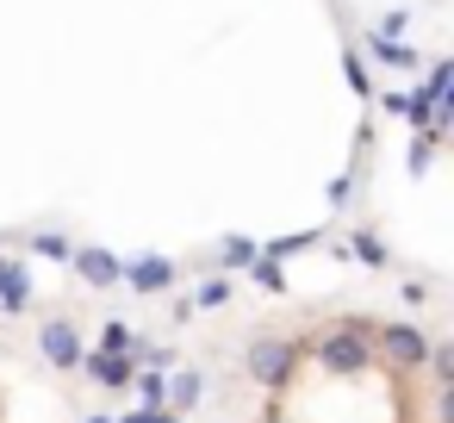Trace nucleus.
I'll return each mask as SVG.
<instances>
[{"label":"nucleus","instance_id":"nucleus-1","mask_svg":"<svg viewBox=\"0 0 454 423\" xmlns=\"http://www.w3.org/2000/svg\"><path fill=\"white\" fill-rule=\"evenodd\" d=\"M293 361H299V349H293V342H255V349H249V373H255L262 386H286Z\"/></svg>","mask_w":454,"mask_h":423},{"label":"nucleus","instance_id":"nucleus-2","mask_svg":"<svg viewBox=\"0 0 454 423\" xmlns=\"http://www.w3.org/2000/svg\"><path fill=\"white\" fill-rule=\"evenodd\" d=\"M317 355H324V367H330V373H361V367H367V342H361L355 330L324 336V349H317Z\"/></svg>","mask_w":454,"mask_h":423},{"label":"nucleus","instance_id":"nucleus-3","mask_svg":"<svg viewBox=\"0 0 454 423\" xmlns=\"http://www.w3.org/2000/svg\"><path fill=\"white\" fill-rule=\"evenodd\" d=\"M386 349H392V361H404V367H417V361L429 355V342H423L417 324H392V330H386Z\"/></svg>","mask_w":454,"mask_h":423},{"label":"nucleus","instance_id":"nucleus-4","mask_svg":"<svg viewBox=\"0 0 454 423\" xmlns=\"http://www.w3.org/2000/svg\"><path fill=\"white\" fill-rule=\"evenodd\" d=\"M38 342H44V355H51L57 367H75V361H82V342H75V330H69V324H51Z\"/></svg>","mask_w":454,"mask_h":423},{"label":"nucleus","instance_id":"nucleus-5","mask_svg":"<svg viewBox=\"0 0 454 423\" xmlns=\"http://www.w3.org/2000/svg\"><path fill=\"white\" fill-rule=\"evenodd\" d=\"M88 373H94L100 386H125V380H131V361H125V355H106V349H100V355L88 361Z\"/></svg>","mask_w":454,"mask_h":423},{"label":"nucleus","instance_id":"nucleus-6","mask_svg":"<svg viewBox=\"0 0 454 423\" xmlns=\"http://www.w3.org/2000/svg\"><path fill=\"white\" fill-rule=\"evenodd\" d=\"M162 280H168V262H137L131 268V286H144V293H156Z\"/></svg>","mask_w":454,"mask_h":423},{"label":"nucleus","instance_id":"nucleus-7","mask_svg":"<svg viewBox=\"0 0 454 423\" xmlns=\"http://www.w3.org/2000/svg\"><path fill=\"white\" fill-rule=\"evenodd\" d=\"M137 392H144V404H162V398H168V380H162V367H150V373L137 380Z\"/></svg>","mask_w":454,"mask_h":423},{"label":"nucleus","instance_id":"nucleus-8","mask_svg":"<svg viewBox=\"0 0 454 423\" xmlns=\"http://www.w3.org/2000/svg\"><path fill=\"white\" fill-rule=\"evenodd\" d=\"M82 274H88V280H100V286H106V280H119V268H113L106 255H82Z\"/></svg>","mask_w":454,"mask_h":423},{"label":"nucleus","instance_id":"nucleus-9","mask_svg":"<svg viewBox=\"0 0 454 423\" xmlns=\"http://www.w3.org/2000/svg\"><path fill=\"white\" fill-rule=\"evenodd\" d=\"M168 392H175V404H193V398H200V380H193V373H181Z\"/></svg>","mask_w":454,"mask_h":423},{"label":"nucleus","instance_id":"nucleus-10","mask_svg":"<svg viewBox=\"0 0 454 423\" xmlns=\"http://www.w3.org/2000/svg\"><path fill=\"white\" fill-rule=\"evenodd\" d=\"M125 342H131L125 324H106V355H125Z\"/></svg>","mask_w":454,"mask_h":423},{"label":"nucleus","instance_id":"nucleus-11","mask_svg":"<svg viewBox=\"0 0 454 423\" xmlns=\"http://www.w3.org/2000/svg\"><path fill=\"white\" fill-rule=\"evenodd\" d=\"M88 423H113V417H88Z\"/></svg>","mask_w":454,"mask_h":423}]
</instances>
